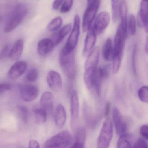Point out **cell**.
I'll list each match as a JSON object with an SVG mask.
<instances>
[{
    "label": "cell",
    "mask_w": 148,
    "mask_h": 148,
    "mask_svg": "<svg viewBox=\"0 0 148 148\" xmlns=\"http://www.w3.org/2000/svg\"><path fill=\"white\" fill-rule=\"evenodd\" d=\"M66 112L64 106L61 104L56 107L54 113V121L58 127L62 128L66 121Z\"/></svg>",
    "instance_id": "obj_18"
},
{
    "label": "cell",
    "mask_w": 148,
    "mask_h": 148,
    "mask_svg": "<svg viewBox=\"0 0 148 148\" xmlns=\"http://www.w3.org/2000/svg\"><path fill=\"white\" fill-rule=\"evenodd\" d=\"M55 44L51 39L45 38L41 40L37 45V51L41 56H45L50 53L54 49Z\"/></svg>",
    "instance_id": "obj_17"
},
{
    "label": "cell",
    "mask_w": 148,
    "mask_h": 148,
    "mask_svg": "<svg viewBox=\"0 0 148 148\" xmlns=\"http://www.w3.org/2000/svg\"><path fill=\"white\" fill-rule=\"evenodd\" d=\"M120 0H111L112 6V18L114 22L117 21L119 17V6Z\"/></svg>",
    "instance_id": "obj_29"
},
{
    "label": "cell",
    "mask_w": 148,
    "mask_h": 148,
    "mask_svg": "<svg viewBox=\"0 0 148 148\" xmlns=\"http://www.w3.org/2000/svg\"><path fill=\"white\" fill-rule=\"evenodd\" d=\"M127 28L123 27L120 24L117 28L114 41L113 59L122 60L125 42L127 37Z\"/></svg>",
    "instance_id": "obj_5"
},
{
    "label": "cell",
    "mask_w": 148,
    "mask_h": 148,
    "mask_svg": "<svg viewBox=\"0 0 148 148\" xmlns=\"http://www.w3.org/2000/svg\"><path fill=\"white\" fill-rule=\"evenodd\" d=\"M79 101L78 94L76 90L72 91L70 97V112L73 123L75 122L79 115Z\"/></svg>",
    "instance_id": "obj_16"
},
{
    "label": "cell",
    "mask_w": 148,
    "mask_h": 148,
    "mask_svg": "<svg viewBox=\"0 0 148 148\" xmlns=\"http://www.w3.org/2000/svg\"><path fill=\"white\" fill-rule=\"evenodd\" d=\"M100 50L98 47H96L89 55L85 63V70L91 68L97 67L99 62Z\"/></svg>",
    "instance_id": "obj_19"
},
{
    "label": "cell",
    "mask_w": 148,
    "mask_h": 148,
    "mask_svg": "<svg viewBox=\"0 0 148 148\" xmlns=\"http://www.w3.org/2000/svg\"><path fill=\"white\" fill-rule=\"evenodd\" d=\"M59 62L61 68L66 76L70 80L74 79L77 72L74 51H68L63 48L60 53Z\"/></svg>",
    "instance_id": "obj_1"
},
{
    "label": "cell",
    "mask_w": 148,
    "mask_h": 148,
    "mask_svg": "<svg viewBox=\"0 0 148 148\" xmlns=\"http://www.w3.org/2000/svg\"><path fill=\"white\" fill-rule=\"evenodd\" d=\"M72 141V136L66 130L61 131L48 139L44 143V148H66Z\"/></svg>",
    "instance_id": "obj_4"
},
{
    "label": "cell",
    "mask_w": 148,
    "mask_h": 148,
    "mask_svg": "<svg viewBox=\"0 0 148 148\" xmlns=\"http://www.w3.org/2000/svg\"><path fill=\"white\" fill-rule=\"evenodd\" d=\"M113 121L116 134L120 136L127 133V123L125 121L120 110L116 107H114L113 109Z\"/></svg>",
    "instance_id": "obj_10"
},
{
    "label": "cell",
    "mask_w": 148,
    "mask_h": 148,
    "mask_svg": "<svg viewBox=\"0 0 148 148\" xmlns=\"http://www.w3.org/2000/svg\"><path fill=\"white\" fill-rule=\"evenodd\" d=\"M27 12V9L25 5L20 4L17 6L7 22L4 27V32L6 33H10L15 29L25 18Z\"/></svg>",
    "instance_id": "obj_6"
},
{
    "label": "cell",
    "mask_w": 148,
    "mask_h": 148,
    "mask_svg": "<svg viewBox=\"0 0 148 148\" xmlns=\"http://www.w3.org/2000/svg\"><path fill=\"white\" fill-rule=\"evenodd\" d=\"M100 5V0H97L93 4L87 6L84 12L82 21L84 32L88 31L91 27V24L95 20Z\"/></svg>",
    "instance_id": "obj_7"
},
{
    "label": "cell",
    "mask_w": 148,
    "mask_h": 148,
    "mask_svg": "<svg viewBox=\"0 0 148 148\" xmlns=\"http://www.w3.org/2000/svg\"><path fill=\"white\" fill-rule=\"evenodd\" d=\"M80 33V19L79 15H75L74 18V26L69 35L66 44L64 47L69 51H74L77 45Z\"/></svg>",
    "instance_id": "obj_8"
},
{
    "label": "cell",
    "mask_w": 148,
    "mask_h": 148,
    "mask_svg": "<svg viewBox=\"0 0 148 148\" xmlns=\"http://www.w3.org/2000/svg\"><path fill=\"white\" fill-rule=\"evenodd\" d=\"M145 50H146V52L148 54V36L147 37L146 45H145Z\"/></svg>",
    "instance_id": "obj_44"
},
{
    "label": "cell",
    "mask_w": 148,
    "mask_h": 148,
    "mask_svg": "<svg viewBox=\"0 0 148 148\" xmlns=\"http://www.w3.org/2000/svg\"><path fill=\"white\" fill-rule=\"evenodd\" d=\"M28 148H40V144L36 140H31L29 143Z\"/></svg>",
    "instance_id": "obj_41"
},
{
    "label": "cell",
    "mask_w": 148,
    "mask_h": 148,
    "mask_svg": "<svg viewBox=\"0 0 148 148\" xmlns=\"http://www.w3.org/2000/svg\"><path fill=\"white\" fill-rule=\"evenodd\" d=\"M136 48H137V46L135 45L134 46L132 54V69H133L134 74L135 75H136V51H137Z\"/></svg>",
    "instance_id": "obj_36"
},
{
    "label": "cell",
    "mask_w": 148,
    "mask_h": 148,
    "mask_svg": "<svg viewBox=\"0 0 148 148\" xmlns=\"http://www.w3.org/2000/svg\"><path fill=\"white\" fill-rule=\"evenodd\" d=\"M24 42L22 39L17 40L11 48L9 58L13 60H18L23 51Z\"/></svg>",
    "instance_id": "obj_20"
},
{
    "label": "cell",
    "mask_w": 148,
    "mask_h": 148,
    "mask_svg": "<svg viewBox=\"0 0 148 148\" xmlns=\"http://www.w3.org/2000/svg\"><path fill=\"white\" fill-rule=\"evenodd\" d=\"M63 20L60 16L56 17L53 19L47 26V29L49 31L53 32L59 29L62 25Z\"/></svg>",
    "instance_id": "obj_28"
},
{
    "label": "cell",
    "mask_w": 148,
    "mask_h": 148,
    "mask_svg": "<svg viewBox=\"0 0 148 148\" xmlns=\"http://www.w3.org/2000/svg\"><path fill=\"white\" fill-rule=\"evenodd\" d=\"M110 103L109 102L106 103L105 105V109H104V115L105 117H108V116L109 114L110 111Z\"/></svg>",
    "instance_id": "obj_42"
},
{
    "label": "cell",
    "mask_w": 148,
    "mask_h": 148,
    "mask_svg": "<svg viewBox=\"0 0 148 148\" xmlns=\"http://www.w3.org/2000/svg\"><path fill=\"white\" fill-rule=\"evenodd\" d=\"M139 26L143 28L145 32L148 33V0H142L138 16Z\"/></svg>",
    "instance_id": "obj_12"
},
{
    "label": "cell",
    "mask_w": 148,
    "mask_h": 148,
    "mask_svg": "<svg viewBox=\"0 0 148 148\" xmlns=\"http://www.w3.org/2000/svg\"><path fill=\"white\" fill-rule=\"evenodd\" d=\"M138 95L141 101L148 103V86L141 87L138 90Z\"/></svg>",
    "instance_id": "obj_30"
},
{
    "label": "cell",
    "mask_w": 148,
    "mask_h": 148,
    "mask_svg": "<svg viewBox=\"0 0 148 148\" xmlns=\"http://www.w3.org/2000/svg\"><path fill=\"white\" fill-rule=\"evenodd\" d=\"M11 47L10 45H6L3 48L0 53V60H4L9 57Z\"/></svg>",
    "instance_id": "obj_35"
},
{
    "label": "cell",
    "mask_w": 148,
    "mask_h": 148,
    "mask_svg": "<svg viewBox=\"0 0 148 148\" xmlns=\"http://www.w3.org/2000/svg\"><path fill=\"white\" fill-rule=\"evenodd\" d=\"M39 73L35 69H32L29 70L26 75V78L29 82H35L38 79Z\"/></svg>",
    "instance_id": "obj_33"
},
{
    "label": "cell",
    "mask_w": 148,
    "mask_h": 148,
    "mask_svg": "<svg viewBox=\"0 0 148 148\" xmlns=\"http://www.w3.org/2000/svg\"><path fill=\"white\" fill-rule=\"evenodd\" d=\"M130 134L126 133L120 136L117 142V148H132Z\"/></svg>",
    "instance_id": "obj_26"
},
{
    "label": "cell",
    "mask_w": 148,
    "mask_h": 148,
    "mask_svg": "<svg viewBox=\"0 0 148 148\" xmlns=\"http://www.w3.org/2000/svg\"><path fill=\"white\" fill-rule=\"evenodd\" d=\"M97 68V67L86 69L84 75V81L88 89H94L97 95H100L103 80L98 74Z\"/></svg>",
    "instance_id": "obj_3"
},
{
    "label": "cell",
    "mask_w": 148,
    "mask_h": 148,
    "mask_svg": "<svg viewBox=\"0 0 148 148\" xmlns=\"http://www.w3.org/2000/svg\"><path fill=\"white\" fill-rule=\"evenodd\" d=\"M41 108L46 111L47 114H51L53 111V95L49 91L44 92L40 100Z\"/></svg>",
    "instance_id": "obj_15"
},
{
    "label": "cell",
    "mask_w": 148,
    "mask_h": 148,
    "mask_svg": "<svg viewBox=\"0 0 148 148\" xmlns=\"http://www.w3.org/2000/svg\"><path fill=\"white\" fill-rule=\"evenodd\" d=\"M119 14L121 24L127 25V6L126 0H121L119 6Z\"/></svg>",
    "instance_id": "obj_24"
},
{
    "label": "cell",
    "mask_w": 148,
    "mask_h": 148,
    "mask_svg": "<svg viewBox=\"0 0 148 148\" xmlns=\"http://www.w3.org/2000/svg\"><path fill=\"white\" fill-rule=\"evenodd\" d=\"M96 40L97 35L93 31L91 27V28L88 31L85 37L84 52L87 53L92 49L95 44Z\"/></svg>",
    "instance_id": "obj_22"
},
{
    "label": "cell",
    "mask_w": 148,
    "mask_h": 148,
    "mask_svg": "<svg viewBox=\"0 0 148 148\" xmlns=\"http://www.w3.org/2000/svg\"><path fill=\"white\" fill-rule=\"evenodd\" d=\"M114 133L113 122L110 118L106 117L103 122L97 140V148H108Z\"/></svg>",
    "instance_id": "obj_2"
},
{
    "label": "cell",
    "mask_w": 148,
    "mask_h": 148,
    "mask_svg": "<svg viewBox=\"0 0 148 148\" xmlns=\"http://www.w3.org/2000/svg\"><path fill=\"white\" fill-rule=\"evenodd\" d=\"M18 115L22 121L27 123L28 121L29 110L28 108L24 105L20 104L17 106Z\"/></svg>",
    "instance_id": "obj_27"
},
{
    "label": "cell",
    "mask_w": 148,
    "mask_h": 148,
    "mask_svg": "<svg viewBox=\"0 0 148 148\" xmlns=\"http://www.w3.org/2000/svg\"><path fill=\"white\" fill-rule=\"evenodd\" d=\"M20 94L23 100L31 102L36 99L39 95V89L34 85L23 84L20 87Z\"/></svg>",
    "instance_id": "obj_11"
},
{
    "label": "cell",
    "mask_w": 148,
    "mask_h": 148,
    "mask_svg": "<svg viewBox=\"0 0 148 148\" xmlns=\"http://www.w3.org/2000/svg\"><path fill=\"white\" fill-rule=\"evenodd\" d=\"M127 29L131 35H134L136 31V23L134 16L133 14L130 15L127 23Z\"/></svg>",
    "instance_id": "obj_32"
},
{
    "label": "cell",
    "mask_w": 148,
    "mask_h": 148,
    "mask_svg": "<svg viewBox=\"0 0 148 148\" xmlns=\"http://www.w3.org/2000/svg\"><path fill=\"white\" fill-rule=\"evenodd\" d=\"M71 24L69 23L65 25L60 29L58 34L56 36L54 40H53L55 44V46L58 45L62 41L64 38L69 34L71 31Z\"/></svg>",
    "instance_id": "obj_25"
},
{
    "label": "cell",
    "mask_w": 148,
    "mask_h": 148,
    "mask_svg": "<svg viewBox=\"0 0 148 148\" xmlns=\"http://www.w3.org/2000/svg\"><path fill=\"white\" fill-rule=\"evenodd\" d=\"M132 148H148V145L144 140L140 139L136 142Z\"/></svg>",
    "instance_id": "obj_37"
},
{
    "label": "cell",
    "mask_w": 148,
    "mask_h": 148,
    "mask_svg": "<svg viewBox=\"0 0 148 148\" xmlns=\"http://www.w3.org/2000/svg\"><path fill=\"white\" fill-rule=\"evenodd\" d=\"M102 56L103 59L107 61L113 60L114 56V49L112 40L108 38L105 41L102 48Z\"/></svg>",
    "instance_id": "obj_21"
},
{
    "label": "cell",
    "mask_w": 148,
    "mask_h": 148,
    "mask_svg": "<svg viewBox=\"0 0 148 148\" xmlns=\"http://www.w3.org/2000/svg\"><path fill=\"white\" fill-rule=\"evenodd\" d=\"M1 17H0V21H1Z\"/></svg>",
    "instance_id": "obj_45"
},
{
    "label": "cell",
    "mask_w": 148,
    "mask_h": 148,
    "mask_svg": "<svg viewBox=\"0 0 148 148\" xmlns=\"http://www.w3.org/2000/svg\"><path fill=\"white\" fill-rule=\"evenodd\" d=\"M33 114L35 121L37 124L42 125L47 121V114L41 108H34L33 109Z\"/></svg>",
    "instance_id": "obj_23"
},
{
    "label": "cell",
    "mask_w": 148,
    "mask_h": 148,
    "mask_svg": "<svg viewBox=\"0 0 148 148\" xmlns=\"http://www.w3.org/2000/svg\"><path fill=\"white\" fill-rule=\"evenodd\" d=\"M97 72L103 80L108 77L110 73L109 66H102L97 67Z\"/></svg>",
    "instance_id": "obj_31"
},
{
    "label": "cell",
    "mask_w": 148,
    "mask_h": 148,
    "mask_svg": "<svg viewBox=\"0 0 148 148\" xmlns=\"http://www.w3.org/2000/svg\"><path fill=\"white\" fill-rule=\"evenodd\" d=\"M73 3V0H64V3L61 8V12L63 14L68 13L72 8Z\"/></svg>",
    "instance_id": "obj_34"
},
{
    "label": "cell",
    "mask_w": 148,
    "mask_h": 148,
    "mask_svg": "<svg viewBox=\"0 0 148 148\" xmlns=\"http://www.w3.org/2000/svg\"><path fill=\"white\" fill-rule=\"evenodd\" d=\"M11 85L8 84H0V95L10 90Z\"/></svg>",
    "instance_id": "obj_39"
},
{
    "label": "cell",
    "mask_w": 148,
    "mask_h": 148,
    "mask_svg": "<svg viewBox=\"0 0 148 148\" xmlns=\"http://www.w3.org/2000/svg\"><path fill=\"white\" fill-rule=\"evenodd\" d=\"M64 0H54L53 3V9L54 10H57L60 7Z\"/></svg>",
    "instance_id": "obj_40"
},
{
    "label": "cell",
    "mask_w": 148,
    "mask_h": 148,
    "mask_svg": "<svg viewBox=\"0 0 148 148\" xmlns=\"http://www.w3.org/2000/svg\"><path fill=\"white\" fill-rule=\"evenodd\" d=\"M140 134L143 137L148 140V125H143L141 127Z\"/></svg>",
    "instance_id": "obj_38"
},
{
    "label": "cell",
    "mask_w": 148,
    "mask_h": 148,
    "mask_svg": "<svg viewBox=\"0 0 148 148\" xmlns=\"http://www.w3.org/2000/svg\"><path fill=\"white\" fill-rule=\"evenodd\" d=\"M110 21V16L109 14L105 11L101 12L95 19L92 27L93 31L97 35L100 34L108 27Z\"/></svg>",
    "instance_id": "obj_9"
},
{
    "label": "cell",
    "mask_w": 148,
    "mask_h": 148,
    "mask_svg": "<svg viewBox=\"0 0 148 148\" xmlns=\"http://www.w3.org/2000/svg\"><path fill=\"white\" fill-rule=\"evenodd\" d=\"M27 68V63L21 61L16 62L10 67L8 73V76L11 80H16L24 73Z\"/></svg>",
    "instance_id": "obj_14"
},
{
    "label": "cell",
    "mask_w": 148,
    "mask_h": 148,
    "mask_svg": "<svg viewBox=\"0 0 148 148\" xmlns=\"http://www.w3.org/2000/svg\"><path fill=\"white\" fill-rule=\"evenodd\" d=\"M47 83L49 88L53 90H60L62 87L61 76L59 73L54 70H50L47 75Z\"/></svg>",
    "instance_id": "obj_13"
},
{
    "label": "cell",
    "mask_w": 148,
    "mask_h": 148,
    "mask_svg": "<svg viewBox=\"0 0 148 148\" xmlns=\"http://www.w3.org/2000/svg\"><path fill=\"white\" fill-rule=\"evenodd\" d=\"M97 0H87V5L89 6L91 4H93Z\"/></svg>",
    "instance_id": "obj_43"
}]
</instances>
